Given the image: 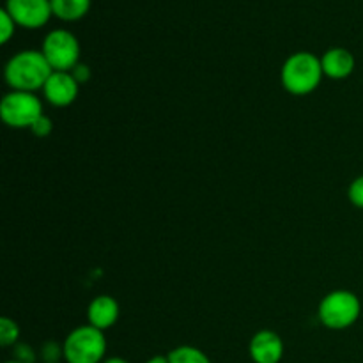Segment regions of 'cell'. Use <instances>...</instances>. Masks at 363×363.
Instances as JSON below:
<instances>
[{"label":"cell","mask_w":363,"mask_h":363,"mask_svg":"<svg viewBox=\"0 0 363 363\" xmlns=\"http://www.w3.org/2000/svg\"><path fill=\"white\" fill-rule=\"evenodd\" d=\"M248 353L254 363H280L284 357V342L279 333L261 330L252 337Z\"/></svg>","instance_id":"9"},{"label":"cell","mask_w":363,"mask_h":363,"mask_svg":"<svg viewBox=\"0 0 363 363\" xmlns=\"http://www.w3.org/2000/svg\"><path fill=\"white\" fill-rule=\"evenodd\" d=\"M0 116L11 128H32L43 116V105L34 92L11 91L2 98Z\"/></svg>","instance_id":"6"},{"label":"cell","mask_w":363,"mask_h":363,"mask_svg":"<svg viewBox=\"0 0 363 363\" xmlns=\"http://www.w3.org/2000/svg\"><path fill=\"white\" fill-rule=\"evenodd\" d=\"M16 360L21 362V363H34V353H32L30 347L20 346V347H18Z\"/></svg>","instance_id":"19"},{"label":"cell","mask_w":363,"mask_h":363,"mask_svg":"<svg viewBox=\"0 0 363 363\" xmlns=\"http://www.w3.org/2000/svg\"><path fill=\"white\" fill-rule=\"evenodd\" d=\"M87 315L89 325L105 332V330L112 328L119 319V303L108 294H103L91 301Z\"/></svg>","instance_id":"10"},{"label":"cell","mask_w":363,"mask_h":363,"mask_svg":"<svg viewBox=\"0 0 363 363\" xmlns=\"http://www.w3.org/2000/svg\"><path fill=\"white\" fill-rule=\"evenodd\" d=\"M347 197H350L351 204L363 209V176L357 177V179H354L353 183L350 184V190H347Z\"/></svg>","instance_id":"16"},{"label":"cell","mask_w":363,"mask_h":363,"mask_svg":"<svg viewBox=\"0 0 363 363\" xmlns=\"http://www.w3.org/2000/svg\"><path fill=\"white\" fill-rule=\"evenodd\" d=\"M167 357L170 363H211L208 354L194 346H179L170 351Z\"/></svg>","instance_id":"13"},{"label":"cell","mask_w":363,"mask_h":363,"mask_svg":"<svg viewBox=\"0 0 363 363\" xmlns=\"http://www.w3.org/2000/svg\"><path fill=\"white\" fill-rule=\"evenodd\" d=\"M323 73L333 80H344L354 71V55L346 48H330L321 57Z\"/></svg>","instance_id":"11"},{"label":"cell","mask_w":363,"mask_h":363,"mask_svg":"<svg viewBox=\"0 0 363 363\" xmlns=\"http://www.w3.org/2000/svg\"><path fill=\"white\" fill-rule=\"evenodd\" d=\"M321 59L311 52H296L282 66V84L294 96L311 94L323 78Z\"/></svg>","instance_id":"2"},{"label":"cell","mask_w":363,"mask_h":363,"mask_svg":"<svg viewBox=\"0 0 363 363\" xmlns=\"http://www.w3.org/2000/svg\"><path fill=\"white\" fill-rule=\"evenodd\" d=\"M145 363H170V362H169V357H152Z\"/></svg>","instance_id":"20"},{"label":"cell","mask_w":363,"mask_h":363,"mask_svg":"<svg viewBox=\"0 0 363 363\" xmlns=\"http://www.w3.org/2000/svg\"><path fill=\"white\" fill-rule=\"evenodd\" d=\"M105 333L91 325L74 328L62 344L66 363H99L105 358Z\"/></svg>","instance_id":"3"},{"label":"cell","mask_w":363,"mask_h":363,"mask_svg":"<svg viewBox=\"0 0 363 363\" xmlns=\"http://www.w3.org/2000/svg\"><path fill=\"white\" fill-rule=\"evenodd\" d=\"M18 25L14 23V20L11 18V14L6 9L0 11V43L6 45L9 43V39L13 38L14 32H16Z\"/></svg>","instance_id":"15"},{"label":"cell","mask_w":363,"mask_h":363,"mask_svg":"<svg viewBox=\"0 0 363 363\" xmlns=\"http://www.w3.org/2000/svg\"><path fill=\"white\" fill-rule=\"evenodd\" d=\"M78 91H80V84L74 80L71 71H53L43 87L45 98L53 106H69L77 99Z\"/></svg>","instance_id":"8"},{"label":"cell","mask_w":363,"mask_h":363,"mask_svg":"<svg viewBox=\"0 0 363 363\" xmlns=\"http://www.w3.org/2000/svg\"><path fill=\"white\" fill-rule=\"evenodd\" d=\"M362 303L351 291H333L319 303V321L330 330H346L358 321Z\"/></svg>","instance_id":"4"},{"label":"cell","mask_w":363,"mask_h":363,"mask_svg":"<svg viewBox=\"0 0 363 363\" xmlns=\"http://www.w3.org/2000/svg\"><path fill=\"white\" fill-rule=\"evenodd\" d=\"M32 133L35 135V137H41V138H45V137H48L50 133H52V130H53V124H52V121L48 119V117L45 116V113H43L41 117H39L38 121H35L34 124H32Z\"/></svg>","instance_id":"17"},{"label":"cell","mask_w":363,"mask_h":363,"mask_svg":"<svg viewBox=\"0 0 363 363\" xmlns=\"http://www.w3.org/2000/svg\"><path fill=\"white\" fill-rule=\"evenodd\" d=\"M53 69L43 52L38 50H23L11 57L6 64V82L13 91L34 92L45 87Z\"/></svg>","instance_id":"1"},{"label":"cell","mask_w":363,"mask_h":363,"mask_svg":"<svg viewBox=\"0 0 363 363\" xmlns=\"http://www.w3.org/2000/svg\"><path fill=\"white\" fill-rule=\"evenodd\" d=\"M20 339V326L14 319L2 318L0 319V344L2 347L14 346Z\"/></svg>","instance_id":"14"},{"label":"cell","mask_w":363,"mask_h":363,"mask_svg":"<svg viewBox=\"0 0 363 363\" xmlns=\"http://www.w3.org/2000/svg\"><path fill=\"white\" fill-rule=\"evenodd\" d=\"M4 9L11 14L18 27L28 30L45 27L53 16L50 0H6Z\"/></svg>","instance_id":"7"},{"label":"cell","mask_w":363,"mask_h":363,"mask_svg":"<svg viewBox=\"0 0 363 363\" xmlns=\"http://www.w3.org/2000/svg\"><path fill=\"white\" fill-rule=\"evenodd\" d=\"M71 74L74 77V80L78 82V84H85V82L91 78V69H89V66H84V64H78L77 67H74L73 71H71Z\"/></svg>","instance_id":"18"},{"label":"cell","mask_w":363,"mask_h":363,"mask_svg":"<svg viewBox=\"0 0 363 363\" xmlns=\"http://www.w3.org/2000/svg\"><path fill=\"white\" fill-rule=\"evenodd\" d=\"M6 363H21V362H18V360H9V362H6Z\"/></svg>","instance_id":"22"},{"label":"cell","mask_w":363,"mask_h":363,"mask_svg":"<svg viewBox=\"0 0 363 363\" xmlns=\"http://www.w3.org/2000/svg\"><path fill=\"white\" fill-rule=\"evenodd\" d=\"M103 363H128L124 358H119V357H113V358H108V360H105Z\"/></svg>","instance_id":"21"},{"label":"cell","mask_w":363,"mask_h":363,"mask_svg":"<svg viewBox=\"0 0 363 363\" xmlns=\"http://www.w3.org/2000/svg\"><path fill=\"white\" fill-rule=\"evenodd\" d=\"M41 52L53 71H73L80 59V43L73 32L55 28L46 34Z\"/></svg>","instance_id":"5"},{"label":"cell","mask_w":363,"mask_h":363,"mask_svg":"<svg viewBox=\"0 0 363 363\" xmlns=\"http://www.w3.org/2000/svg\"><path fill=\"white\" fill-rule=\"evenodd\" d=\"M50 2H52L53 16L71 23L87 16L92 0H50Z\"/></svg>","instance_id":"12"}]
</instances>
